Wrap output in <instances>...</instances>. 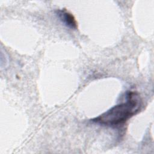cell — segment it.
I'll return each mask as SVG.
<instances>
[{"instance_id": "6da1fadb", "label": "cell", "mask_w": 154, "mask_h": 154, "mask_svg": "<svg viewBox=\"0 0 154 154\" xmlns=\"http://www.w3.org/2000/svg\"><path fill=\"white\" fill-rule=\"evenodd\" d=\"M126 97V100L125 102L112 106L92 119V121L107 126H116L124 123L136 114L140 110L142 105L141 97L136 92H128Z\"/></svg>"}, {"instance_id": "7a4b0ae2", "label": "cell", "mask_w": 154, "mask_h": 154, "mask_svg": "<svg viewBox=\"0 0 154 154\" xmlns=\"http://www.w3.org/2000/svg\"><path fill=\"white\" fill-rule=\"evenodd\" d=\"M56 14L66 26L71 29H76L77 28V23L74 16L66 10H57Z\"/></svg>"}]
</instances>
